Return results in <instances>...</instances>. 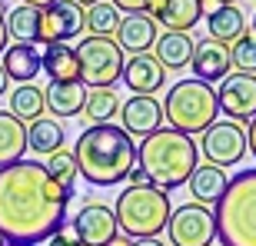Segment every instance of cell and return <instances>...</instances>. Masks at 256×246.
<instances>
[{"label":"cell","mask_w":256,"mask_h":246,"mask_svg":"<svg viewBox=\"0 0 256 246\" xmlns=\"http://www.w3.org/2000/svg\"><path fill=\"white\" fill-rule=\"evenodd\" d=\"M47 110V100H44V90L37 84H20L14 86V94H10V114L17 116L20 123H34L44 116Z\"/></svg>","instance_id":"obj_25"},{"label":"cell","mask_w":256,"mask_h":246,"mask_svg":"<svg viewBox=\"0 0 256 246\" xmlns=\"http://www.w3.org/2000/svg\"><path fill=\"white\" fill-rule=\"evenodd\" d=\"M136 163L143 166V173L150 176L153 186L170 193V190L183 186L200 166V146L186 133L173 130V126H160L146 140H140Z\"/></svg>","instance_id":"obj_3"},{"label":"cell","mask_w":256,"mask_h":246,"mask_svg":"<svg viewBox=\"0 0 256 246\" xmlns=\"http://www.w3.org/2000/svg\"><path fill=\"white\" fill-rule=\"evenodd\" d=\"M24 153H27V123L0 110V166L24 160Z\"/></svg>","instance_id":"obj_23"},{"label":"cell","mask_w":256,"mask_h":246,"mask_svg":"<svg viewBox=\"0 0 256 246\" xmlns=\"http://www.w3.org/2000/svg\"><path fill=\"white\" fill-rule=\"evenodd\" d=\"M27 7H37V10H44V7H50V4H57V0H24Z\"/></svg>","instance_id":"obj_37"},{"label":"cell","mask_w":256,"mask_h":246,"mask_svg":"<svg viewBox=\"0 0 256 246\" xmlns=\"http://www.w3.org/2000/svg\"><path fill=\"white\" fill-rule=\"evenodd\" d=\"M120 80L130 86L133 94L153 96L163 86V80H166V70H163V64L153 54H136V57H130L124 64V76Z\"/></svg>","instance_id":"obj_16"},{"label":"cell","mask_w":256,"mask_h":246,"mask_svg":"<svg viewBox=\"0 0 256 246\" xmlns=\"http://www.w3.org/2000/svg\"><path fill=\"white\" fill-rule=\"evenodd\" d=\"M4 70H7L10 80H17V84H34L37 74L44 70V60H40L37 47L34 44H10L4 50Z\"/></svg>","instance_id":"obj_18"},{"label":"cell","mask_w":256,"mask_h":246,"mask_svg":"<svg viewBox=\"0 0 256 246\" xmlns=\"http://www.w3.org/2000/svg\"><path fill=\"white\" fill-rule=\"evenodd\" d=\"M220 116V100H216V90L196 76L190 80H180L166 90V104H163V120L170 123L173 130L186 133H203L210 130Z\"/></svg>","instance_id":"obj_6"},{"label":"cell","mask_w":256,"mask_h":246,"mask_svg":"<svg viewBox=\"0 0 256 246\" xmlns=\"http://www.w3.org/2000/svg\"><path fill=\"white\" fill-rule=\"evenodd\" d=\"M44 100H47V110L57 114L60 120L64 116H80L86 104V86L76 80V84H50L44 90Z\"/></svg>","instance_id":"obj_22"},{"label":"cell","mask_w":256,"mask_h":246,"mask_svg":"<svg viewBox=\"0 0 256 246\" xmlns=\"http://www.w3.org/2000/svg\"><path fill=\"white\" fill-rule=\"evenodd\" d=\"M120 10L110 4V0H100L94 7L86 10V30H90V37H114L116 30H120Z\"/></svg>","instance_id":"obj_29"},{"label":"cell","mask_w":256,"mask_h":246,"mask_svg":"<svg viewBox=\"0 0 256 246\" xmlns=\"http://www.w3.org/2000/svg\"><path fill=\"white\" fill-rule=\"evenodd\" d=\"M74 4H80V7H94V4H100V0H74Z\"/></svg>","instance_id":"obj_41"},{"label":"cell","mask_w":256,"mask_h":246,"mask_svg":"<svg viewBox=\"0 0 256 246\" xmlns=\"http://www.w3.org/2000/svg\"><path fill=\"white\" fill-rule=\"evenodd\" d=\"M120 126H124L130 136L146 140L150 133H156L163 126V104L156 96L133 94L126 104H120Z\"/></svg>","instance_id":"obj_14"},{"label":"cell","mask_w":256,"mask_h":246,"mask_svg":"<svg viewBox=\"0 0 256 246\" xmlns=\"http://www.w3.org/2000/svg\"><path fill=\"white\" fill-rule=\"evenodd\" d=\"M246 130L236 120H216L210 130H203V140H200V153L206 156V163H213L220 170L236 166L246 156Z\"/></svg>","instance_id":"obj_9"},{"label":"cell","mask_w":256,"mask_h":246,"mask_svg":"<svg viewBox=\"0 0 256 246\" xmlns=\"http://www.w3.org/2000/svg\"><path fill=\"white\" fill-rule=\"evenodd\" d=\"M133 246H166V243H160V240L153 236V240H133Z\"/></svg>","instance_id":"obj_39"},{"label":"cell","mask_w":256,"mask_h":246,"mask_svg":"<svg viewBox=\"0 0 256 246\" xmlns=\"http://www.w3.org/2000/svg\"><path fill=\"white\" fill-rule=\"evenodd\" d=\"M44 70H47L50 84H76L80 80V60H76V47L70 44H50L44 54Z\"/></svg>","instance_id":"obj_19"},{"label":"cell","mask_w":256,"mask_h":246,"mask_svg":"<svg viewBox=\"0 0 256 246\" xmlns=\"http://www.w3.org/2000/svg\"><path fill=\"white\" fill-rule=\"evenodd\" d=\"M47 246H84V243L76 240V233H74L70 226H64L60 233H54V236L47 240Z\"/></svg>","instance_id":"obj_33"},{"label":"cell","mask_w":256,"mask_h":246,"mask_svg":"<svg viewBox=\"0 0 256 246\" xmlns=\"http://www.w3.org/2000/svg\"><path fill=\"white\" fill-rule=\"evenodd\" d=\"M74 190L50 180L44 163L17 160L0 166V236L7 243L37 246L66 226Z\"/></svg>","instance_id":"obj_1"},{"label":"cell","mask_w":256,"mask_h":246,"mask_svg":"<svg viewBox=\"0 0 256 246\" xmlns=\"http://www.w3.org/2000/svg\"><path fill=\"white\" fill-rule=\"evenodd\" d=\"M193 37L190 34H160L156 37V47H153V57L163 64V70H183V66H190L193 60Z\"/></svg>","instance_id":"obj_21"},{"label":"cell","mask_w":256,"mask_h":246,"mask_svg":"<svg viewBox=\"0 0 256 246\" xmlns=\"http://www.w3.org/2000/svg\"><path fill=\"white\" fill-rule=\"evenodd\" d=\"M0 246H7V240H4V236H0Z\"/></svg>","instance_id":"obj_43"},{"label":"cell","mask_w":256,"mask_h":246,"mask_svg":"<svg viewBox=\"0 0 256 246\" xmlns=\"http://www.w3.org/2000/svg\"><path fill=\"white\" fill-rule=\"evenodd\" d=\"M80 116L90 126H96V123H114V116H120V100H116L114 90H90Z\"/></svg>","instance_id":"obj_28"},{"label":"cell","mask_w":256,"mask_h":246,"mask_svg":"<svg viewBox=\"0 0 256 246\" xmlns=\"http://www.w3.org/2000/svg\"><path fill=\"white\" fill-rule=\"evenodd\" d=\"M7 246H20V243H7Z\"/></svg>","instance_id":"obj_44"},{"label":"cell","mask_w":256,"mask_h":246,"mask_svg":"<svg viewBox=\"0 0 256 246\" xmlns=\"http://www.w3.org/2000/svg\"><path fill=\"white\" fill-rule=\"evenodd\" d=\"M7 17H4V14H0V57H4V50H7Z\"/></svg>","instance_id":"obj_35"},{"label":"cell","mask_w":256,"mask_h":246,"mask_svg":"<svg viewBox=\"0 0 256 246\" xmlns=\"http://www.w3.org/2000/svg\"><path fill=\"white\" fill-rule=\"evenodd\" d=\"M206 4V10H213V7H223V4H236V0H203Z\"/></svg>","instance_id":"obj_40"},{"label":"cell","mask_w":256,"mask_h":246,"mask_svg":"<svg viewBox=\"0 0 256 246\" xmlns=\"http://www.w3.org/2000/svg\"><path fill=\"white\" fill-rule=\"evenodd\" d=\"M44 170L50 173V180H54V183H60V186H66V190H74L76 176H80V170H76V156L70 150L50 153L47 163H44Z\"/></svg>","instance_id":"obj_30"},{"label":"cell","mask_w":256,"mask_h":246,"mask_svg":"<svg viewBox=\"0 0 256 246\" xmlns=\"http://www.w3.org/2000/svg\"><path fill=\"white\" fill-rule=\"evenodd\" d=\"M230 60L236 66V74L256 76V34L253 30H243L236 44H230Z\"/></svg>","instance_id":"obj_31"},{"label":"cell","mask_w":256,"mask_h":246,"mask_svg":"<svg viewBox=\"0 0 256 246\" xmlns=\"http://www.w3.org/2000/svg\"><path fill=\"white\" fill-rule=\"evenodd\" d=\"M7 34L17 44H37L40 37V10L37 7H14L7 14Z\"/></svg>","instance_id":"obj_27"},{"label":"cell","mask_w":256,"mask_h":246,"mask_svg":"<svg viewBox=\"0 0 256 246\" xmlns=\"http://www.w3.org/2000/svg\"><path fill=\"white\" fill-rule=\"evenodd\" d=\"M70 230L84 246H106L114 236H120L116 226V213L106 203H84L80 213L70 220Z\"/></svg>","instance_id":"obj_11"},{"label":"cell","mask_w":256,"mask_h":246,"mask_svg":"<svg viewBox=\"0 0 256 246\" xmlns=\"http://www.w3.org/2000/svg\"><path fill=\"white\" fill-rule=\"evenodd\" d=\"M116 226L120 233L130 240H153L160 236L166 223H170V193L160 186H126L120 196H116Z\"/></svg>","instance_id":"obj_5"},{"label":"cell","mask_w":256,"mask_h":246,"mask_svg":"<svg viewBox=\"0 0 256 246\" xmlns=\"http://www.w3.org/2000/svg\"><path fill=\"white\" fill-rule=\"evenodd\" d=\"M106 246H133V240L120 233V236H114V240H110V243H106Z\"/></svg>","instance_id":"obj_36"},{"label":"cell","mask_w":256,"mask_h":246,"mask_svg":"<svg viewBox=\"0 0 256 246\" xmlns=\"http://www.w3.org/2000/svg\"><path fill=\"white\" fill-rule=\"evenodd\" d=\"M120 14H146L150 10V0H110Z\"/></svg>","instance_id":"obj_32"},{"label":"cell","mask_w":256,"mask_h":246,"mask_svg":"<svg viewBox=\"0 0 256 246\" xmlns=\"http://www.w3.org/2000/svg\"><path fill=\"white\" fill-rule=\"evenodd\" d=\"M74 156L80 176L90 186H114V183H124L136 166V143L124 126L96 123V126H84Z\"/></svg>","instance_id":"obj_2"},{"label":"cell","mask_w":256,"mask_h":246,"mask_svg":"<svg viewBox=\"0 0 256 246\" xmlns=\"http://www.w3.org/2000/svg\"><path fill=\"white\" fill-rule=\"evenodd\" d=\"M220 114H226L230 120H253L256 116V76L253 74H230L226 80H220L216 90Z\"/></svg>","instance_id":"obj_12"},{"label":"cell","mask_w":256,"mask_h":246,"mask_svg":"<svg viewBox=\"0 0 256 246\" xmlns=\"http://www.w3.org/2000/svg\"><path fill=\"white\" fill-rule=\"evenodd\" d=\"M213 216L220 246H256V166L230 176Z\"/></svg>","instance_id":"obj_4"},{"label":"cell","mask_w":256,"mask_h":246,"mask_svg":"<svg viewBox=\"0 0 256 246\" xmlns=\"http://www.w3.org/2000/svg\"><path fill=\"white\" fill-rule=\"evenodd\" d=\"M27 150L44 153V156L64 150V126L57 120H47V116L27 123Z\"/></svg>","instance_id":"obj_26"},{"label":"cell","mask_w":256,"mask_h":246,"mask_svg":"<svg viewBox=\"0 0 256 246\" xmlns=\"http://www.w3.org/2000/svg\"><path fill=\"white\" fill-rule=\"evenodd\" d=\"M173 246H213L216 243V216L203 203H183L170 213L166 223Z\"/></svg>","instance_id":"obj_8"},{"label":"cell","mask_w":256,"mask_h":246,"mask_svg":"<svg viewBox=\"0 0 256 246\" xmlns=\"http://www.w3.org/2000/svg\"><path fill=\"white\" fill-rule=\"evenodd\" d=\"M76 60H80V84L106 90L124 76V50L114 37H84L76 44Z\"/></svg>","instance_id":"obj_7"},{"label":"cell","mask_w":256,"mask_h":246,"mask_svg":"<svg viewBox=\"0 0 256 246\" xmlns=\"http://www.w3.org/2000/svg\"><path fill=\"white\" fill-rule=\"evenodd\" d=\"M193 76L203 80V84H220V80H226L230 70H233V60H230V47L226 44H216V40H196V47H193Z\"/></svg>","instance_id":"obj_15"},{"label":"cell","mask_w":256,"mask_h":246,"mask_svg":"<svg viewBox=\"0 0 256 246\" xmlns=\"http://www.w3.org/2000/svg\"><path fill=\"white\" fill-rule=\"evenodd\" d=\"M156 20L150 14H126L120 20V30H116V44L120 50H130L133 57L136 54H150L156 47Z\"/></svg>","instance_id":"obj_17"},{"label":"cell","mask_w":256,"mask_h":246,"mask_svg":"<svg viewBox=\"0 0 256 246\" xmlns=\"http://www.w3.org/2000/svg\"><path fill=\"white\" fill-rule=\"evenodd\" d=\"M86 30V10L74 0H57L40 10V37L37 44H70Z\"/></svg>","instance_id":"obj_10"},{"label":"cell","mask_w":256,"mask_h":246,"mask_svg":"<svg viewBox=\"0 0 256 246\" xmlns=\"http://www.w3.org/2000/svg\"><path fill=\"white\" fill-rule=\"evenodd\" d=\"M156 27H166L170 34H186L206 17V4L203 0H150L146 10Z\"/></svg>","instance_id":"obj_13"},{"label":"cell","mask_w":256,"mask_h":246,"mask_svg":"<svg viewBox=\"0 0 256 246\" xmlns=\"http://www.w3.org/2000/svg\"><path fill=\"white\" fill-rule=\"evenodd\" d=\"M250 30H253V34H256V17H253V27H250Z\"/></svg>","instance_id":"obj_42"},{"label":"cell","mask_w":256,"mask_h":246,"mask_svg":"<svg viewBox=\"0 0 256 246\" xmlns=\"http://www.w3.org/2000/svg\"><path fill=\"white\" fill-rule=\"evenodd\" d=\"M206 30H210V40L216 44H236L240 34L246 30V20H243V10L233 7V4H223V7H213L206 10Z\"/></svg>","instance_id":"obj_20"},{"label":"cell","mask_w":256,"mask_h":246,"mask_svg":"<svg viewBox=\"0 0 256 246\" xmlns=\"http://www.w3.org/2000/svg\"><path fill=\"white\" fill-rule=\"evenodd\" d=\"M226 183H230V176L220 166H213V163H206V166H196L193 170V176L186 180V186H190V193H193V200L196 203H203V206H216V200L223 196V190H226Z\"/></svg>","instance_id":"obj_24"},{"label":"cell","mask_w":256,"mask_h":246,"mask_svg":"<svg viewBox=\"0 0 256 246\" xmlns=\"http://www.w3.org/2000/svg\"><path fill=\"white\" fill-rule=\"evenodd\" d=\"M7 80L10 76H7V70H4V64H0V96L7 94Z\"/></svg>","instance_id":"obj_38"},{"label":"cell","mask_w":256,"mask_h":246,"mask_svg":"<svg viewBox=\"0 0 256 246\" xmlns=\"http://www.w3.org/2000/svg\"><path fill=\"white\" fill-rule=\"evenodd\" d=\"M246 146H250V153L256 156V116L250 120V130H246Z\"/></svg>","instance_id":"obj_34"}]
</instances>
